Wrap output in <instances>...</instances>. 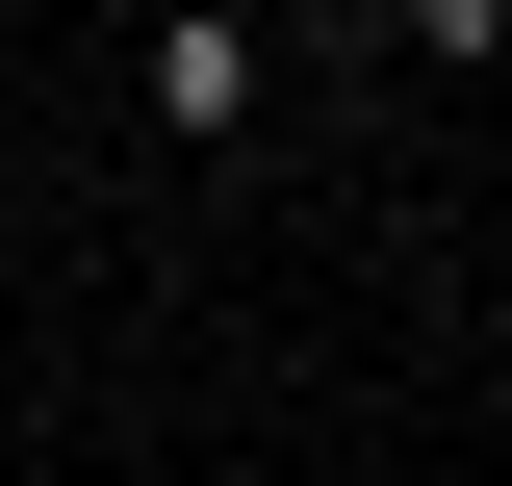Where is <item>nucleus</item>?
Listing matches in <instances>:
<instances>
[{
    "label": "nucleus",
    "mask_w": 512,
    "mask_h": 486,
    "mask_svg": "<svg viewBox=\"0 0 512 486\" xmlns=\"http://www.w3.org/2000/svg\"><path fill=\"white\" fill-rule=\"evenodd\" d=\"M128 103L180 128V154H231V128H256V26H205V0H180V26H128Z\"/></svg>",
    "instance_id": "obj_1"
}]
</instances>
